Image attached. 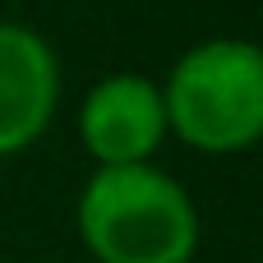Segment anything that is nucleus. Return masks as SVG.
<instances>
[{
  "instance_id": "obj_2",
  "label": "nucleus",
  "mask_w": 263,
  "mask_h": 263,
  "mask_svg": "<svg viewBox=\"0 0 263 263\" xmlns=\"http://www.w3.org/2000/svg\"><path fill=\"white\" fill-rule=\"evenodd\" d=\"M166 129L199 153H245L263 139V46L250 37L194 42L162 83Z\"/></svg>"
},
{
  "instance_id": "obj_1",
  "label": "nucleus",
  "mask_w": 263,
  "mask_h": 263,
  "mask_svg": "<svg viewBox=\"0 0 263 263\" xmlns=\"http://www.w3.org/2000/svg\"><path fill=\"white\" fill-rule=\"evenodd\" d=\"M79 236L97 263H190L199 213L162 166H97L79 194Z\"/></svg>"
},
{
  "instance_id": "obj_4",
  "label": "nucleus",
  "mask_w": 263,
  "mask_h": 263,
  "mask_svg": "<svg viewBox=\"0 0 263 263\" xmlns=\"http://www.w3.org/2000/svg\"><path fill=\"white\" fill-rule=\"evenodd\" d=\"M60 102V60L51 42L18 23L0 18V157L23 153L42 139Z\"/></svg>"
},
{
  "instance_id": "obj_3",
  "label": "nucleus",
  "mask_w": 263,
  "mask_h": 263,
  "mask_svg": "<svg viewBox=\"0 0 263 263\" xmlns=\"http://www.w3.org/2000/svg\"><path fill=\"white\" fill-rule=\"evenodd\" d=\"M79 134L97 166H143L166 139L162 83L139 69H116L97 79L83 97Z\"/></svg>"
}]
</instances>
